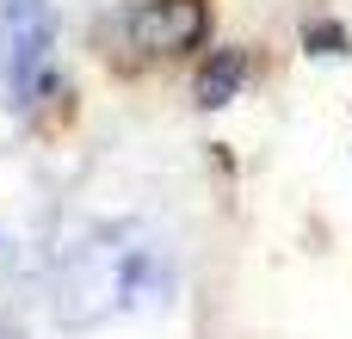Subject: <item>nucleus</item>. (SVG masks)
<instances>
[{"label":"nucleus","mask_w":352,"mask_h":339,"mask_svg":"<svg viewBox=\"0 0 352 339\" xmlns=\"http://www.w3.org/2000/svg\"><path fill=\"white\" fill-rule=\"evenodd\" d=\"M56 80V0H0V111L25 117Z\"/></svg>","instance_id":"obj_2"},{"label":"nucleus","mask_w":352,"mask_h":339,"mask_svg":"<svg viewBox=\"0 0 352 339\" xmlns=\"http://www.w3.org/2000/svg\"><path fill=\"white\" fill-rule=\"evenodd\" d=\"M309 49H316V56H340V49H346V31H340V25H309Z\"/></svg>","instance_id":"obj_6"},{"label":"nucleus","mask_w":352,"mask_h":339,"mask_svg":"<svg viewBox=\"0 0 352 339\" xmlns=\"http://www.w3.org/2000/svg\"><path fill=\"white\" fill-rule=\"evenodd\" d=\"M0 339H25V334H12V327H0Z\"/></svg>","instance_id":"obj_7"},{"label":"nucleus","mask_w":352,"mask_h":339,"mask_svg":"<svg viewBox=\"0 0 352 339\" xmlns=\"http://www.w3.org/2000/svg\"><path fill=\"white\" fill-rule=\"evenodd\" d=\"M50 222H56V210H50L43 185L19 173V191H0V290H25L43 272H56Z\"/></svg>","instance_id":"obj_3"},{"label":"nucleus","mask_w":352,"mask_h":339,"mask_svg":"<svg viewBox=\"0 0 352 339\" xmlns=\"http://www.w3.org/2000/svg\"><path fill=\"white\" fill-rule=\"evenodd\" d=\"M130 31H136L142 49L179 56V49L204 43V0H142L136 19H130Z\"/></svg>","instance_id":"obj_4"},{"label":"nucleus","mask_w":352,"mask_h":339,"mask_svg":"<svg viewBox=\"0 0 352 339\" xmlns=\"http://www.w3.org/2000/svg\"><path fill=\"white\" fill-rule=\"evenodd\" d=\"M248 74H254V62H248V49H217L204 68H198V80H192V99L204 105V111H217V105H229V99H241V86H248Z\"/></svg>","instance_id":"obj_5"},{"label":"nucleus","mask_w":352,"mask_h":339,"mask_svg":"<svg viewBox=\"0 0 352 339\" xmlns=\"http://www.w3.org/2000/svg\"><path fill=\"white\" fill-rule=\"evenodd\" d=\"M50 290H56V321L68 334H87V327H105L118 315L167 309L179 290V266L148 229L105 222V229L80 235L68 253H56Z\"/></svg>","instance_id":"obj_1"}]
</instances>
